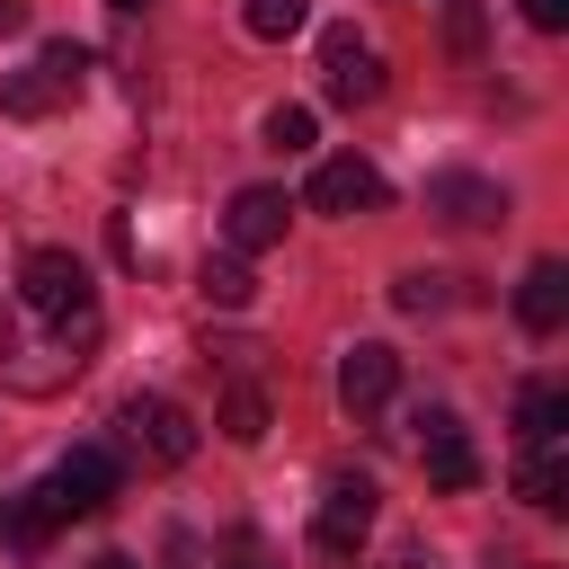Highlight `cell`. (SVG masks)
<instances>
[{
    "label": "cell",
    "mask_w": 569,
    "mask_h": 569,
    "mask_svg": "<svg viewBox=\"0 0 569 569\" xmlns=\"http://www.w3.org/2000/svg\"><path fill=\"white\" fill-rule=\"evenodd\" d=\"M373 204H382V169L373 160L338 151V160L311 169V213H373Z\"/></svg>",
    "instance_id": "cell-9"
},
{
    "label": "cell",
    "mask_w": 569,
    "mask_h": 569,
    "mask_svg": "<svg viewBox=\"0 0 569 569\" xmlns=\"http://www.w3.org/2000/svg\"><path fill=\"white\" fill-rule=\"evenodd\" d=\"M427 213H445V222H498L507 213V187H489L471 169H436L427 178Z\"/></svg>",
    "instance_id": "cell-11"
},
{
    "label": "cell",
    "mask_w": 569,
    "mask_h": 569,
    "mask_svg": "<svg viewBox=\"0 0 569 569\" xmlns=\"http://www.w3.org/2000/svg\"><path fill=\"white\" fill-rule=\"evenodd\" d=\"M489 569H542V560H489Z\"/></svg>",
    "instance_id": "cell-26"
},
{
    "label": "cell",
    "mask_w": 569,
    "mask_h": 569,
    "mask_svg": "<svg viewBox=\"0 0 569 569\" xmlns=\"http://www.w3.org/2000/svg\"><path fill=\"white\" fill-rule=\"evenodd\" d=\"M525 18H533L542 36H560V27H569V0H525Z\"/></svg>",
    "instance_id": "cell-21"
},
{
    "label": "cell",
    "mask_w": 569,
    "mask_h": 569,
    "mask_svg": "<svg viewBox=\"0 0 569 569\" xmlns=\"http://www.w3.org/2000/svg\"><path fill=\"white\" fill-rule=\"evenodd\" d=\"M382 569H436V560H418V551H400V560H382Z\"/></svg>",
    "instance_id": "cell-24"
},
{
    "label": "cell",
    "mask_w": 569,
    "mask_h": 569,
    "mask_svg": "<svg viewBox=\"0 0 569 569\" xmlns=\"http://www.w3.org/2000/svg\"><path fill=\"white\" fill-rule=\"evenodd\" d=\"M445 284H453V276H427V267H409V276H400V311H436V302H445Z\"/></svg>",
    "instance_id": "cell-20"
},
{
    "label": "cell",
    "mask_w": 569,
    "mask_h": 569,
    "mask_svg": "<svg viewBox=\"0 0 569 569\" xmlns=\"http://www.w3.org/2000/svg\"><path fill=\"white\" fill-rule=\"evenodd\" d=\"M258 293V276L240 267V258H204V302H222V311H240Z\"/></svg>",
    "instance_id": "cell-18"
},
{
    "label": "cell",
    "mask_w": 569,
    "mask_h": 569,
    "mask_svg": "<svg viewBox=\"0 0 569 569\" xmlns=\"http://www.w3.org/2000/svg\"><path fill=\"white\" fill-rule=\"evenodd\" d=\"M98 338H107L98 302H71V311H27V302H18V320H9V338H0V382L27 391V400H44V391H62V382L98 356Z\"/></svg>",
    "instance_id": "cell-1"
},
{
    "label": "cell",
    "mask_w": 569,
    "mask_h": 569,
    "mask_svg": "<svg viewBox=\"0 0 569 569\" xmlns=\"http://www.w3.org/2000/svg\"><path fill=\"white\" fill-rule=\"evenodd\" d=\"M516 320H525L533 338H551V329L569 320V267H560V258H533V267H525V284H516Z\"/></svg>",
    "instance_id": "cell-13"
},
{
    "label": "cell",
    "mask_w": 569,
    "mask_h": 569,
    "mask_svg": "<svg viewBox=\"0 0 569 569\" xmlns=\"http://www.w3.org/2000/svg\"><path fill=\"white\" fill-rule=\"evenodd\" d=\"M213 569H276V560H258V551H231V560H213Z\"/></svg>",
    "instance_id": "cell-23"
},
{
    "label": "cell",
    "mask_w": 569,
    "mask_h": 569,
    "mask_svg": "<svg viewBox=\"0 0 569 569\" xmlns=\"http://www.w3.org/2000/svg\"><path fill=\"white\" fill-rule=\"evenodd\" d=\"M0 525H9V498H0Z\"/></svg>",
    "instance_id": "cell-28"
},
{
    "label": "cell",
    "mask_w": 569,
    "mask_h": 569,
    "mask_svg": "<svg viewBox=\"0 0 569 569\" xmlns=\"http://www.w3.org/2000/svg\"><path fill=\"white\" fill-rule=\"evenodd\" d=\"M89 569H142V560H133V551H98Z\"/></svg>",
    "instance_id": "cell-22"
},
{
    "label": "cell",
    "mask_w": 569,
    "mask_h": 569,
    "mask_svg": "<svg viewBox=\"0 0 569 569\" xmlns=\"http://www.w3.org/2000/svg\"><path fill=\"white\" fill-rule=\"evenodd\" d=\"M116 498V462H107V445H71L18 507H9V525L0 533H18V542H44L53 525H71V516H98Z\"/></svg>",
    "instance_id": "cell-2"
},
{
    "label": "cell",
    "mask_w": 569,
    "mask_h": 569,
    "mask_svg": "<svg viewBox=\"0 0 569 569\" xmlns=\"http://www.w3.org/2000/svg\"><path fill=\"white\" fill-rule=\"evenodd\" d=\"M18 18H27V9H18V0H0V27H18Z\"/></svg>",
    "instance_id": "cell-25"
},
{
    "label": "cell",
    "mask_w": 569,
    "mask_h": 569,
    "mask_svg": "<svg viewBox=\"0 0 569 569\" xmlns=\"http://www.w3.org/2000/svg\"><path fill=\"white\" fill-rule=\"evenodd\" d=\"M284 187H240L231 204H222V240H231V258H258V249H276L284 240Z\"/></svg>",
    "instance_id": "cell-7"
},
{
    "label": "cell",
    "mask_w": 569,
    "mask_h": 569,
    "mask_svg": "<svg viewBox=\"0 0 569 569\" xmlns=\"http://www.w3.org/2000/svg\"><path fill=\"white\" fill-rule=\"evenodd\" d=\"M320 71H329V98H338V107H373V98H382V53H373V36H356V27H329V36H320Z\"/></svg>",
    "instance_id": "cell-6"
},
{
    "label": "cell",
    "mask_w": 569,
    "mask_h": 569,
    "mask_svg": "<svg viewBox=\"0 0 569 569\" xmlns=\"http://www.w3.org/2000/svg\"><path fill=\"white\" fill-rule=\"evenodd\" d=\"M116 445L133 462H151V471H178L196 453V418L169 391H133V400H116Z\"/></svg>",
    "instance_id": "cell-3"
},
{
    "label": "cell",
    "mask_w": 569,
    "mask_h": 569,
    "mask_svg": "<svg viewBox=\"0 0 569 569\" xmlns=\"http://www.w3.org/2000/svg\"><path fill=\"white\" fill-rule=\"evenodd\" d=\"M62 98H71V89H62L44 62H36V71H18V80H0V107H9V116H44V107H62Z\"/></svg>",
    "instance_id": "cell-15"
},
{
    "label": "cell",
    "mask_w": 569,
    "mask_h": 569,
    "mask_svg": "<svg viewBox=\"0 0 569 569\" xmlns=\"http://www.w3.org/2000/svg\"><path fill=\"white\" fill-rule=\"evenodd\" d=\"M391 391H400V356H391L382 338H365V347H347V356H338V400H347L356 418H365V409H382Z\"/></svg>",
    "instance_id": "cell-10"
},
{
    "label": "cell",
    "mask_w": 569,
    "mask_h": 569,
    "mask_svg": "<svg viewBox=\"0 0 569 569\" xmlns=\"http://www.w3.org/2000/svg\"><path fill=\"white\" fill-rule=\"evenodd\" d=\"M302 18H311V0H249V9H240V27H249V36H267V44L302 36Z\"/></svg>",
    "instance_id": "cell-17"
},
{
    "label": "cell",
    "mask_w": 569,
    "mask_h": 569,
    "mask_svg": "<svg viewBox=\"0 0 569 569\" xmlns=\"http://www.w3.org/2000/svg\"><path fill=\"white\" fill-rule=\"evenodd\" d=\"M107 9H142V0H107Z\"/></svg>",
    "instance_id": "cell-27"
},
{
    "label": "cell",
    "mask_w": 569,
    "mask_h": 569,
    "mask_svg": "<svg viewBox=\"0 0 569 569\" xmlns=\"http://www.w3.org/2000/svg\"><path fill=\"white\" fill-rule=\"evenodd\" d=\"M222 436H231V445H258V436H267V391H258V382H231V391H222Z\"/></svg>",
    "instance_id": "cell-16"
},
{
    "label": "cell",
    "mask_w": 569,
    "mask_h": 569,
    "mask_svg": "<svg viewBox=\"0 0 569 569\" xmlns=\"http://www.w3.org/2000/svg\"><path fill=\"white\" fill-rule=\"evenodd\" d=\"M516 427H525V436H569V391H560V382H525Z\"/></svg>",
    "instance_id": "cell-14"
},
{
    "label": "cell",
    "mask_w": 569,
    "mask_h": 569,
    "mask_svg": "<svg viewBox=\"0 0 569 569\" xmlns=\"http://www.w3.org/2000/svg\"><path fill=\"white\" fill-rule=\"evenodd\" d=\"M267 151H311V107H267Z\"/></svg>",
    "instance_id": "cell-19"
},
{
    "label": "cell",
    "mask_w": 569,
    "mask_h": 569,
    "mask_svg": "<svg viewBox=\"0 0 569 569\" xmlns=\"http://www.w3.org/2000/svg\"><path fill=\"white\" fill-rule=\"evenodd\" d=\"M418 462H427V480H436L445 498L480 489V453H471V436H462L453 409H418Z\"/></svg>",
    "instance_id": "cell-5"
},
{
    "label": "cell",
    "mask_w": 569,
    "mask_h": 569,
    "mask_svg": "<svg viewBox=\"0 0 569 569\" xmlns=\"http://www.w3.org/2000/svg\"><path fill=\"white\" fill-rule=\"evenodd\" d=\"M373 507H382V489H373L365 471H347V462H338V471L320 480V516H311V551L347 569V560L365 551V533H373Z\"/></svg>",
    "instance_id": "cell-4"
},
{
    "label": "cell",
    "mask_w": 569,
    "mask_h": 569,
    "mask_svg": "<svg viewBox=\"0 0 569 569\" xmlns=\"http://www.w3.org/2000/svg\"><path fill=\"white\" fill-rule=\"evenodd\" d=\"M18 302H27V311H71V302H98V293H89V267H80L71 249H36V258L18 267Z\"/></svg>",
    "instance_id": "cell-8"
},
{
    "label": "cell",
    "mask_w": 569,
    "mask_h": 569,
    "mask_svg": "<svg viewBox=\"0 0 569 569\" xmlns=\"http://www.w3.org/2000/svg\"><path fill=\"white\" fill-rule=\"evenodd\" d=\"M516 498H525V507H560V498H569V436H525V453H516Z\"/></svg>",
    "instance_id": "cell-12"
}]
</instances>
